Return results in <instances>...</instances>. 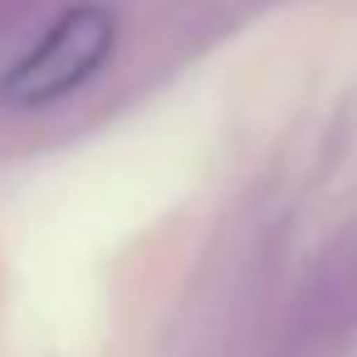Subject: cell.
Listing matches in <instances>:
<instances>
[{
	"label": "cell",
	"mask_w": 357,
	"mask_h": 357,
	"mask_svg": "<svg viewBox=\"0 0 357 357\" xmlns=\"http://www.w3.org/2000/svg\"><path fill=\"white\" fill-rule=\"evenodd\" d=\"M118 40V20L103 6H74L64 10L6 74H0V103L6 108H50L59 98H69L74 89H84L108 50Z\"/></svg>",
	"instance_id": "obj_1"
}]
</instances>
